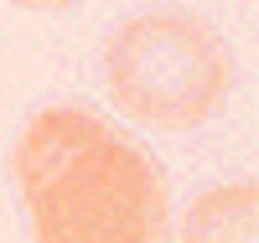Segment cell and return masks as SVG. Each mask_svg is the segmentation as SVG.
Returning <instances> with one entry per match:
<instances>
[{
	"label": "cell",
	"mask_w": 259,
	"mask_h": 243,
	"mask_svg": "<svg viewBox=\"0 0 259 243\" xmlns=\"http://www.w3.org/2000/svg\"><path fill=\"white\" fill-rule=\"evenodd\" d=\"M254 217H259L254 181L207 186L182 212V243H254Z\"/></svg>",
	"instance_id": "obj_3"
},
{
	"label": "cell",
	"mask_w": 259,
	"mask_h": 243,
	"mask_svg": "<svg viewBox=\"0 0 259 243\" xmlns=\"http://www.w3.org/2000/svg\"><path fill=\"white\" fill-rule=\"evenodd\" d=\"M11 6H26V11H57V6H78V0H11Z\"/></svg>",
	"instance_id": "obj_4"
},
{
	"label": "cell",
	"mask_w": 259,
	"mask_h": 243,
	"mask_svg": "<svg viewBox=\"0 0 259 243\" xmlns=\"http://www.w3.org/2000/svg\"><path fill=\"white\" fill-rule=\"evenodd\" d=\"M11 176L31 243H171L161 161L83 104L41 109L11 150Z\"/></svg>",
	"instance_id": "obj_1"
},
{
	"label": "cell",
	"mask_w": 259,
	"mask_h": 243,
	"mask_svg": "<svg viewBox=\"0 0 259 243\" xmlns=\"http://www.w3.org/2000/svg\"><path fill=\"white\" fill-rule=\"evenodd\" d=\"M109 104L140 129L187 135L212 119L233 88V57L223 36L192 11H145L130 16L104 47Z\"/></svg>",
	"instance_id": "obj_2"
}]
</instances>
